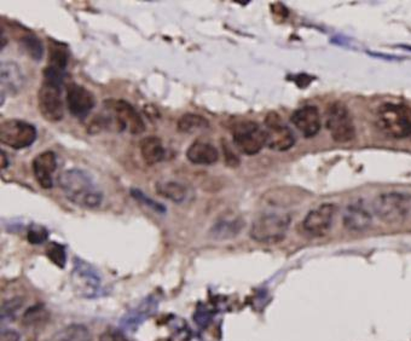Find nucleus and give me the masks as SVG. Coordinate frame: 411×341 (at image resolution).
<instances>
[{
	"mask_svg": "<svg viewBox=\"0 0 411 341\" xmlns=\"http://www.w3.org/2000/svg\"><path fill=\"white\" fill-rule=\"evenodd\" d=\"M233 144L245 155H255L266 146L265 129L254 121H240L233 127Z\"/></svg>",
	"mask_w": 411,
	"mask_h": 341,
	"instance_id": "nucleus-9",
	"label": "nucleus"
},
{
	"mask_svg": "<svg viewBox=\"0 0 411 341\" xmlns=\"http://www.w3.org/2000/svg\"><path fill=\"white\" fill-rule=\"evenodd\" d=\"M342 221L346 229L359 233L369 229L370 225L373 223V216L361 202H354L346 207Z\"/></svg>",
	"mask_w": 411,
	"mask_h": 341,
	"instance_id": "nucleus-17",
	"label": "nucleus"
},
{
	"mask_svg": "<svg viewBox=\"0 0 411 341\" xmlns=\"http://www.w3.org/2000/svg\"><path fill=\"white\" fill-rule=\"evenodd\" d=\"M1 341H20V334L15 330H4L1 333Z\"/></svg>",
	"mask_w": 411,
	"mask_h": 341,
	"instance_id": "nucleus-34",
	"label": "nucleus"
},
{
	"mask_svg": "<svg viewBox=\"0 0 411 341\" xmlns=\"http://www.w3.org/2000/svg\"><path fill=\"white\" fill-rule=\"evenodd\" d=\"M47 238H49L47 230L40 225H32L27 233V240L30 245H42L47 240Z\"/></svg>",
	"mask_w": 411,
	"mask_h": 341,
	"instance_id": "nucleus-30",
	"label": "nucleus"
},
{
	"mask_svg": "<svg viewBox=\"0 0 411 341\" xmlns=\"http://www.w3.org/2000/svg\"><path fill=\"white\" fill-rule=\"evenodd\" d=\"M100 341H129L124 337V334L117 330H112V332H105L103 337H100Z\"/></svg>",
	"mask_w": 411,
	"mask_h": 341,
	"instance_id": "nucleus-32",
	"label": "nucleus"
},
{
	"mask_svg": "<svg viewBox=\"0 0 411 341\" xmlns=\"http://www.w3.org/2000/svg\"><path fill=\"white\" fill-rule=\"evenodd\" d=\"M20 45L25 54H28L34 61H42L44 56V46L42 42L35 34L27 33L22 35L20 39Z\"/></svg>",
	"mask_w": 411,
	"mask_h": 341,
	"instance_id": "nucleus-26",
	"label": "nucleus"
},
{
	"mask_svg": "<svg viewBox=\"0 0 411 341\" xmlns=\"http://www.w3.org/2000/svg\"><path fill=\"white\" fill-rule=\"evenodd\" d=\"M23 300L21 298H13V299L6 300L1 306V320H8L13 318L16 312L22 308Z\"/></svg>",
	"mask_w": 411,
	"mask_h": 341,
	"instance_id": "nucleus-31",
	"label": "nucleus"
},
{
	"mask_svg": "<svg viewBox=\"0 0 411 341\" xmlns=\"http://www.w3.org/2000/svg\"><path fill=\"white\" fill-rule=\"evenodd\" d=\"M51 341H92L91 333L80 323H71L54 334Z\"/></svg>",
	"mask_w": 411,
	"mask_h": 341,
	"instance_id": "nucleus-23",
	"label": "nucleus"
},
{
	"mask_svg": "<svg viewBox=\"0 0 411 341\" xmlns=\"http://www.w3.org/2000/svg\"><path fill=\"white\" fill-rule=\"evenodd\" d=\"M46 257L57 265L59 269H64L66 262V247L59 242H50L46 245Z\"/></svg>",
	"mask_w": 411,
	"mask_h": 341,
	"instance_id": "nucleus-28",
	"label": "nucleus"
},
{
	"mask_svg": "<svg viewBox=\"0 0 411 341\" xmlns=\"http://www.w3.org/2000/svg\"><path fill=\"white\" fill-rule=\"evenodd\" d=\"M187 158L194 165H213L218 161L219 153L216 146L204 141H195L187 150Z\"/></svg>",
	"mask_w": 411,
	"mask_h": 341,
	"instance_id": "nucleus-20",
	"label": "nucleus"
},
{
	"mask_svg": "<svg viewBox=\"0 0 411 341\" xmlns=\"http://www.w3.org/2000/svg\"><path fill=\"white\" fill-rule=\"evenodd\" d=\"M69 59V51L66 44L50 40L49 44V64L50 67L66 71V64Z\"/></svg>",
	"mask_w": 411,
	"mask_h": 341,
	"instance_id": "nucleus-24",
	"label": "nucleus"
},
{
	"mask_svg": "<svg viewBox=\"0 0 411 341\" xmlns=\"http://www.w3.org/2000/svg\"><path fill=\"white\" fill-rule=\"evenodd\" d=\"M293 125L299 129L303 137H315L320 129V115L313 105H306L293 112L291 117Z\"/></svg>",
	"mask_w": 411,
	"mask_h": 341,
	"instance_id": "nucleus-15",
	"label": "nucleus"
},
{
	"mask_svg": "<svg viewBox=\"0 0 411 341\" xmlns=\"http://www.w3.org/2000/svg\"><path fill=\"white\" fill-rule=\"evenodd\" d=\"M105 114L100 115L105 129L115 127L119 132L129 131L131 134H143L146 124L141 114L125 100H107L104 102Z\"/></svg>",
	"mask_w": 411,
	"mask_h": 341,
	"instance_id": "nucleus-2",
	"label": "nucleus"
},
{
	"mask_svg": "<svg viewBox=\"0 0 411 341\" xmlns=\"http://www.w3.org/2000/svg\"><path fill=\"white\" fill-rule=\"evenodd\" d=\"M325 125L334 141L347 143L356 137V127L345 104L332 103L325 114Z\"/></svg>",
	"mask_w": 411,
	"mask_h": 341,
	"instance_id": "nucleus-10",
	"label": "nucleus"
},
{
	"mask_svg": "<svg viewBox=\"0 0 411 341\" xmlns=\"http://www.w3.org/2000/svg\"><path fill=\"white\" fill-rule=\"evenodd\" d=\"M291 223V216L288 213H264L257 216L250 226V238L264 245L279 243L286 238Z\"/></svg>",
	"mask_w": 411,
	"mask_h": 341,
	"instance_id": "nucleus-4",
	"label": "nucleus"
},
{
	"mask_svg": "<svg viewBox=\"0 0 411 341\" xmlns=\"http://www.w3.org/2000/svg\"><path fill=\"white\" fill-rule=\"evenodd\" d=\"M373 211L386 224H402L411 216V195L398 192L381 194L373 202Z\"/></svg>",
	"mask_w": 411,
	"mask_h": 341,
	"instance_id": "nucleus-5",
	"label": "nucleus"
},
{
	"mask_svg": "<svg viewBox=\"0 0 411 341\" xmlns=\"http://www.w3.org/2000/svg\"><path fill=\"white\" fill-rule=\"evenodd\" d=\"M266 146L274 151H286L295 144L294 134L283 124L277 112H269L265 117Z\"/></svg>",
	"mask_w": 411,
	"mask_h": 341,
	"instance_id": "nucleus-11",
	"label": "nucleus"
},
{
	"mask_svg": "<svg viewBox=\"0 0 411 341\" xmlns=\"http://www.w3.org/2000/svg\"><path fill=\"white\" fill-rule=\"evenodd\" d=\"M335 212L337 206L332 204H320L312 209L301 223L303 233L311 238H322L332 228Z\"/></svg>",
	"mask_w": 411,
	"mask_h": 341,
	"instance_id": "nucleus-12",
	"label": "nucleus"
},
{
	"mask_svg": "<svg viewBox=\"0 0 411 341\" xmlns=\"http://www.w3.org/2000/svg\"><path fill=\"white\" fill-rule=\"evenodd\" d=\"M245 228V221L241 216H221L212 225L209 230V238L216 241H225L236 238Z\"/></svg>",
	"mask_w": 411,
	"mask_h": 341,
	"instance_id": "nucleus-18",
	"label": "nucleus"
},
{
	"mask_svg": "<svg viewBox=\"0 0 411 341\" xmlns=\"http://www.w3.org/2000/svg\"><path fill=\"white\" fill-rule=\"evenodd\" d=\"M208 127H209V122L206 117L197 115V114H191V112L184 114L177 124V129L182 134H192V132L206 129Z\"/></svg>",
	"mask_w": 411,
	"mask_h": 341,
	"instance_id": "nucleus-25",
	"label": "nucleus"
},
{
	"mask_svg": "<svg viewBox=\"0 0 411 341\" xmlns=\"http://www.w3.org/2000/svg\"><path fill=\"white\" fill-rule=\"evenodd\" d=\"M129 192H131L133 199L138 201L139 204H144V206L150 208V209H153L155 212L166 213V207L163 204H160L158 201L153 200V199H150L149 196H146L144 192L137 189V187H132L129 190Z\"/></svg>",
	"mask_w": 411,
	"mask_h": 341,
	"instance_id": "nucleus-29",
	"label": "nucleus"
},
{
	"mask_svg": "<svg viewBox=\"0 0 411 341\" xmlns=\"http://www.w3.org/2000/svg\"><path fill=\"white\" fill-rule=\"evenodd\" d=\"M376 125L388 137H411V108L402 103H385L376 112Z\"/></svg>",
	"mask_w": 411,
	"mask_h": 341,
	"instance_id": "nucleus-3",
	"label": "nucleus"
},
{
	"mask_svg": "<svg viewBox=\"0 0 411 341\" xmlns=\"http://www.w3.org/2000/svg\"><path fill=\"white\" fill-rule=\"evenodd\" d=\"M32 167L34 177L40 187L49 190L54 187L52 175L57 167V158L52 150H46L44 153L37 155L32 163Z\"/></svg>",
	"mask_w": 411,
	"mask_h": 341,
	"instance_id": "nucleus-14",
	"label": "nucleus"
},
{
	"mask_svg": "<svg viewBox=\"0 0 411 341\" xmlns=\"http://www.w3.org/2000/svg\"><path fill=\"white\" fill-rule=\"evenodd\" d=\"M139 149H141V158L149 166L161 163L166 156V149L162 144L161 139L155 136L143 138L139 143Z\"/></svg>",
	"mask_w": 411,
	"mask_h": 341,
	"instance_id": "nucleus-21",
	"label": "nucleus"
},
{
	"mask_svg": "<svg viewBox=\"0 0 411 341\" xmlns=\"http://www.w3.org/2000/svg\"><path fill=\"white\" fill-rule=\"evenodd\" d=\"M224 153L225 161H226L228 166L236 167L240 165V160H238L236 155L233 154V151H231V149H230L228 146H225Z\"/></svg>",
	"mask_w": 411,
	"mask_h": 341,
	"instance_id": "nucleus-33",
	"label": "nucleus"
},
{
	"mask_svg": "<svg viewBox=\"0 0 411 341\" xmlns=\"http://www.w3.org/2000/svg\"><path fill=\"white\" fill-rule=\"evenodd\" d=\"M8 156L4 153V150H1V168L5 170V168H8Z\"/></svg>",
	"mask_w": 411,
	"mask_h": 341,
	"instance_id": "nucleus-35",
	"label": "nucleus"
},
{
	"mask_svg": "<svg viewBox=\"0 0 411 341\" xmlns=\"http://www.w3.org/2000/svg\"><path fill=\"white\" fill-rule=\"evenodd\" d=\"M59 185L66 200L79 207L93 209L100 207L103 201V192L95 178L83 168L73 167L63 170Z\"/></svg>",
	"mask_w": 411,
	"mask_h": 341,
	"instance_id": "nucleus-1",
	"label": "nucleus"
},
{
	"mask_svg": "<svg viewBox=\"0 0 411 341\" xmlns=\"http://www.w3.org/2000/svg\"><path fill=\"white\" fill-rule=\"evenodd\" d=\"M63 83L42 80L37 92V107L42 117L49 122H59L64 117L62 98Z\"/></svg>",
	"mask_w": 411,
	"mask_h": 341,
	"instance_id": "nucleus-8",
	"label": "nucleus"
},
{
	"mask_svg": "<svg viewBox=\"0 0 411 341\" xmlns=\"http://www.w3.org/2000/svg\"><path fill=\"white\" fill-rule=\"evenodd\" d=\"M50 313L46 310L45 306L42 304L35 305L28 308L23 315V325L28 327L33 325H42L46 320H49Z\"/></svg>",
	"mask_w": 411,
	"mask_h": 341,
	"instance_id": "nucleus-27",
	"label": "nucleus"
},
{
	"mask_svg": "<svg viewBox=\"0 0 411 341\" xmlns=\"http://www.w3.org/2000/svg\"><path fill=\"white\" fill-rule=\"evenodd\" d=\"M71 288L76 296L83 299H93L100 296L102 281L91 264L83 259L75 258L71 270Z\"/></svg>",
	"mask_w": 411,
	"mask_h": 341,
	"instance_id": "nucleus-6",
	"label": "nucleus"
},
{
	"mask_svg": "<svg viewBox=\"0 0 411 341\" xmlns=\"http://www.w3.org/2000/svg\"><path fill=\"white\" fill-rule=\"evenodd\" d=\"M156 192L158 195L175 204H183L187 199L189 190L184 184L175 182V180H160L156 183Z\"/></svg>",
	"mask_w": 411,
	"mask_h": 341,
	"instance_id": "nucleus-22",
	"label": "nucleus"
},
{
	"mask_svg": "<svg viewBox=\"0 0 411 341\" xmlns=\"http://www.w3.org/2000/svg\"><path fill=\"white\" fill-rule=\"evenodd\" d=\"M158 308V299L155 296H148L141 304L127 312L120 320L121 327L126 332H134L144 320H148Z\"/></svg>",
	"mask_w": 411,
	"mask_h": 341,
	"instance_id": "nucleus-16",
	"label": "nucleus"
},
{
	"mask_svg": "<svg viewBox=\"0 0 411 341\" xmlns=\"http://www.w3.org/2000/svg\"><path fill=\"white\" fill-rule=\"evenodd\" d=\"M66 90L68 110L76 119H86L92 109L95 108V98L93 93L83 85L75 83H68Z\"/></svg>",
	"mask_w": 411,
	"mask_h": 341,
	"instance_id": "nucleus-13",
	"label": "nucleus"
},
{
	"mask_svg": "<svg viewBox=\"0 0 411 341\" xmlns=\"http://www.w3.org/2000/svg\"><path fill=\"white\" fill-rule=\"evenodd\" d=\"M0 74L3 91L5 90L11 95H16L21 91L25 85V75L17 63L13 61H3Z\"/></svg>",
	"mask_w": 411,
	"mask_h": 341,
	"instance_id": "nucleus-19",
	"label": "nucleus"
},
{
	"mask_svg": "<svg viewBox=\"0 0 411 341\" xmlns=\"http://www.w3.org/2000/svg\"><path fill=\"white\" fill-rule=\"evenodd\" d=\"M37 136L35 126L21 119H8L0 126V141L13 149L28 148L35 141Z\"/></svg>",
	"mask_w": 411,
	"mask_h": 341,
	"instance_id": "nucleus-7",
	"label": "nucleus"
}]
</instances>
